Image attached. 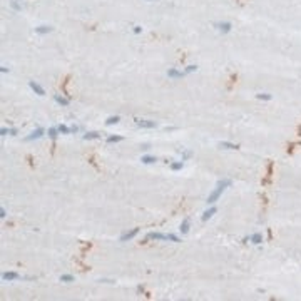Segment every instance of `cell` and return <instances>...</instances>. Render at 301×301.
Returning a JSON list of instances; mask_svg holds the SVG:
<instances>
[{"label": "cell", "mask_w": 301, "mask_h": 301, "mask_svg": "<svg viewBox=\"0 0 301 301\" xmlns=\"http://www.w3.org/2000/svg\"><path fill=\"white\" fill-rule=\"evenodd\" d=\"M99 137H100V134H99V132H87V134L84 136V139H86V141H89V139H99Z\"/></svg>", "instance_id": "17"}, {"label": "cell", "mask_w": 301, "mask_h": 301, "mask_svg": "<svg viewBox=\"0 0 301 301\" xmlns=\"http://www.w3.org/2000/svg\"><path fill=\"white\" fill-rule=\"evenodd\" d=\"M147 239H157V241H167V234H161V233H149V234H147Z\"/></svg>", "instance_id": "4"}, {"label": "cell", "mask_w": 301, "mask_h": 301, "mask_svg": "<svg viewBox=\"0 0 301 301\" xmlns=\"http://www.w3.org/2000/svg\"><path fill=\"white\" fill-rule=\"evenodd\" d=\"M216 27L221 30L223 34H228V32L231 30V27H233V25H231L229 22H221V24H216Z\"/></svg>", "instance_id": "5"}, {"label": "cell", "mask_w": 301, "mask_h": 301, "mask_svg": "<svg viewBox=\"0 0 301 301\" xmlns=\"http://www.w3.org/2000/svg\"><path fill=\"white\" fill-rule=\"evenodd\" d=\"M55 102H59L60 106H69V99H64L62 96H55Z\"/></svg>", "instance_id": "13"}, {"label": "cell", "mask_w": 301, "mask_h": 301, "mask_svg": "<svg viewBox=\"0 0 301 301\" xmlns=\"http://www.w3.org/2000/svg\"><path fill=\"white\" fill-rule=\"evenodd\" d=\"M258 99H263V100H271L273 96H271V94H258Z\"/></svg>", "instance_id": "22"}, {"label": "cell", "mask_w": 301, "mask_h": 301, "mask_svg": "<svg viewBox=\"0 0 301 301\" xmlns=\"http://www.w3.org/2000/svg\"><path fill=\"white\" fill-rule=\"evenodd\" d=\"M216 211H218L216 207H211L209 211H206V213L203 214V221H207L209 218H213V214H216Z\"/></svg>", "instance_id": "11"}, {"label": "cell", "mask_w": 301, "mask_h": 301, "mask_svg": "<svg viewBox=\"0 0 301 301\" xmlns=\"http://www.w3.org/2000/svg\"><path fill=\"white\" fill-rule=\"evenodd\" d=\"M179 229H181V233H182V234L189 233V219H184V221H182V224H181V228H179Z\"/></svg>", "instance_id": "12"}, {"label": "cell", "mask_w": 301, "mask_h": 301, "mask_svg": "<svg viewBox=\"0 0 301 301\" xmlns=\"http://www.w3.org/2000/svg\"><path fill=\"white\" fill-rule=\"evenodd\" d=\"M147 2H152V0H147Z\"/></svg>", "instance_id": "27"}, {"label": "cell", "mask_w": 301, "mask_h": 301, "mask_svg": "<svg viewBox=\"0 0 301 301\" xmlns=\"http://www.w3.org/2000/svg\"><path fill=\"white\" fill-rule=\"evenodd\" d=\"M57 132H59V127H50L49 129V137L55 139V137H57Z\"/></svg>", "instance_id": "20"}, {"label": "cell", "mask_w": 301, "mask_h": 301, "mask_svg": "<svg viewBox=\"0 0 301 301\" xmlns=\"http://www.w3.org/2000/svg\"><path fill=\"white\" fill-rule=\"evenodd\" d=\"M229 186H231V181H229V179H223V181H219L218 187H216L213 193L207 196V201H206V203H207V204H214L218 199H219V196L224 193V189H226V187H229Z\"/></svg>", "instance_id": "1"}, {"label": "cell", "mask_w": 301, "mask_h": 301, "mask_svg": "<svg viewBox=\"0 0 301 301\" xmlns=\"http://www.w3.org/2000/svg\"><path fill=\"white\" fill-rule=\"evenodd\" d=\"M60 281H64V283H70V281H74V278H72L70 274H64V276H60Z\"/></svg>", "instance_id": "21"}, {"label": "cell", "mask_w": 301, "mask_h": 301, "mask_svg": "<svg viewBox=\"0 0 301 301\" xmlns=\"http://www.w3.org/2000/svg\"><path fill=\"white\" fill-rule=\"evenodd\" d=\"M136 124H137L139 127H144V129H152V127L157 126L154 121H147V119H137Z\"/></svg>", "instance_id": "2"}, {"label": "cell", "mask_w": 301, "mask_h": 301, "mask_svg": "<svg viewBox=\"0 0 301 301\" xmlns=\"http://www.w3.org/2000/svg\"><path fill=\"white\" fill-rule=\"evenodd\" d=\"M251 241H253V243H254V244H259V243H261V241H263V236H261V234H259V233L253 234V236H251Z\"/></svg>", "instance_id": "16"}, {"label": "cell", "mask_w": 301, "mask_h": 301, "mask_svg": "<svg viewBox=\"0 0 301 301\" xmlns=\"http://www.w3.org/2000/svg\"><path fill=\"white\" fill-rule=\"evenodd\" d=\"M35 32L37 34H49V32H52V27L50 25H40V27H35Z\"/></svg>", "instance_id": "10"}, {"label": "cell", "mask_w": 301, "mask_h": 301, "mask_svg": "<svg viewBox=\"0 0 301 301\" xmlns=\"http://www.w3.org/2000/svg\"><path fill=\"white\" fill-rule=\"evenodd\" d=\"M44 136V129H35L32 134H30L29 137H27V141H34V139H40V137Z\"/></svg>", "instance_id": "7"}, {"label": "cell", "mask_w": 301, "mask_h": 301, "mask_svg": "<svg viewBox=\"0 0 301 301\" xmlns=\"http://www.w3.org/2000/svg\"><path fill=\"white\" fill-rule=\"evenodd\" d=\"M196 69H197V67H196V65H189V67H187V69H186V70H184V72H186V74H191V72H194Z\"/></svg>", "instance_id": "25"}, {"label": "cell", "mask_w": 301, "mask_h": 301, "mask_svg": "<svg viewBox=\"0 0 301 301\" xmlns=\"http://www.w3.org/2000/svg\"><path fill=\"white\" fill-rule=\"evenodd\" d=\"M2 278H3L5 281H12V279H19V274H17V273L9 271V273H3V274H2Z\"/></svg>", "instance_id": "9"}, {"label": "cell", "mask_w": 301, "mask_h": 301, "mask_svg": "<svg viewBox=\"0 0 301 301\" xmlns=\"http://www.w3.org/2000/svg\"><path fill=\"white\" fill-rule=\"evenodd\" d=\"M141 161H142L144 164H152V162H156V157H151V156H144Z\"/></svg>", "instance_id": "18"}, {"label": "cell", "mask_w": 301, "mask_h": 301, "mask_svg": "<svg viewBox=\"0 0 301 301\" xmlns=\"http://www.w3.org/2000/svg\"><path fill=\"white\" fill-rule=\"evenodd\" d=\"M69 131H70V129H69L67 126H64V124H60V126H59V132H62V134H67Z\"/></svg>", "instance_id": "24"}, {"label": "cell", "mask_w": 301, "mask_h": 301, "mask_svg": "<svg viewBox=\"0 0 301 301\" xmlns=\"http://www.w3.org/2000/svg\"><path fill=\"white\" fill-rule=\"evenodd\" d=\"M219 146L224 147V149H239V146H238V144H231V142H221Z\"/></svg>", "instance_id": "15"}, {"label": "cell", "mask_w": 301, "mask_h": 301, "mask_svg": "<svg viewBox=\"0 0 301 301\" xmlns=\"http://www.w3.org/2000/svg\"><path fill=\"white\" fill-rule=\"evenodd\" d=\"M29 86H30V89H32V90H34V92H35L37 96H44V94H45V90H44V89L40 87V86L37 84V82L30 80V82H29Z\"/></svg>", "instance_id": "3"}, {"label": "cell", "mask_w": 301, "mask_h": 301, "mask_svg": "<svg viewBox=\"0 0 301 301\" xmlns=\"http://www.w3.org/2000/svg\"><path fill=\"white\" fill-rule=\"evenodd\" d=\"M139 233V228H134L132 231H129V233H126V234H122V238H121V241H129V239H132L136 234Z\"/></svg>", "instance_id": "6"}, {"label": "cell", "mask_w": 301, "mask_h": 301, "mask_svg": "<svg viewBox=\"0 0 301 301\" xmlns=\"http://www.w3.org/2000/svg\"><path fill=\"white\" fill-rule=\"evenodd\" d=\"M141 27H139V25H134V34H139V32H141Z\"/></svg>", "instance_id": "26"}, {"label": "cell", "mask_w": 301, "mask_h": 301, "mask_svg": "<svg viewBox=\"0 0 301 301\" xmlns=\"http://www.w3.org/2000/svg\"><path fill=\"white\" fill-rule=\"evenodd\" d=\"M171 167H172V171H179V169H182V162H172Z\"/></svg>", "instance_id": "23"}, {"label": "cell", "mask_w": 301, "mask_h": 301, "mask_svg": "<svg viewBox=\"0 0 301 301\" xmlns=\"http://www.w3.org/2000/svg\"><path fill=\"white\" fill-rule=\"evenodd\" d=\"M184 74L186 72H179V70H176V69H169V70H167V75L172 77V79H181Z\"/></svg>", "instance_id": "8"}, {"label": "cell", "mask_w": 301, "mask_h": 301, "mask_svg": "<svg viewBox=\"0 0 301 301\" xmlns=\"http://www.w3.org/2000/svg\"><path fill=\"white\" fill-rule=\"evenodd\" d=\"M121 141H122L121 136H109L107 137V142H110V144H112V142H121Z\"/></svg>", "instance_id": "19"}, {"label": "cell", "mask_w": 301, "mask_h": 301, "mask_svg": "<svg viewBox=\"0 0 301 301\" xmlns=\"http://www.w3.org/2000/svg\"><path fill=\"white\" fill-rule=\"evenodd\" d=\"M119 121H121V117H119V116H114V117H109V119L106 121V124H107V126H112V124H117Z\"/></svg>", "instance_id": "14"}]
</instances>
